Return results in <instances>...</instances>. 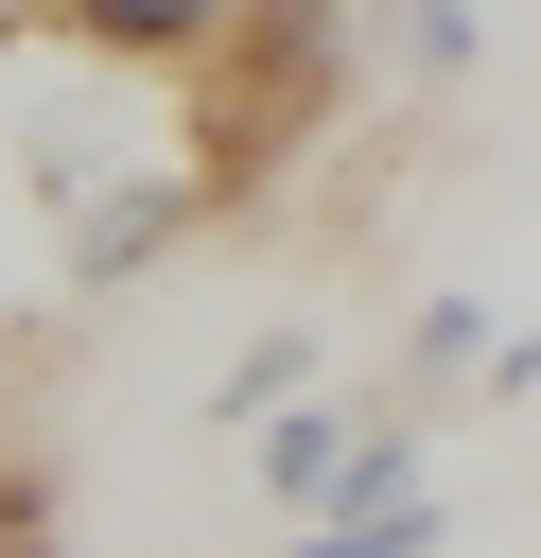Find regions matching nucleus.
Wrapping results in <instances>:
<instances>
[{"label": "nucleus", "instance_id": "1", "mask_svg": "<svg viewBox=\"0 0 541 558\" xmlns=\"http://www.w3.org/2000/svg\"><path fill=\"white\" fill-rule=\"evenodd\" d=\"M332 105H349V17L332 0H244L175 70V174H192V209H262L297 174V140H332Z\"/></svg>", "mask_w": 541, "mask_h": 558}, {"label": "nucleus", "instance_id": "2", "mask_svg": "<svg viewBox=\"0 0 541 558\" xmlns=\"http://www.w3.org/2000/svg\"><path fill=\"white\" fill-rule=\"evenodd\" d=\"M227 17H244V0H17V35L87 52V70H192Z\"/></svg>", "mask_w": 541, "mask_h": 558}, {"label": "nucleus", "instance_id": "3", "mask_svg": "<svg viewBox=\"0 0 541 558\" xmlns=\"http://www.w3.org/2000/svg\"><path fill=\"white\" fill-rule=\"evenodd\" d=\"M366 418H384V401H297V418L262 436V488H279V506H332V488L366 471Z\"/></svg>", "mask_w": 541, "mask_h": 558}, {"label": "nucleus", "instance_id": "4", "mask_svg": "<svg viewBox=\"0 0 541 558\" xmlns=\"http://www.w3.org/2000/svg\"><path fill=\"white\" fill-rule=\"evenodd\" d=\"M454 541V506L436 488H349V506H314L297 523V558H436Z\"/></svg>", "mask_w": 541, "mask_h": 558}, {"label": "nucleus", "instance_id": "5", "mask_svg": "<svg viewBox=\"0 0 541 558\" xmlns=\"http://www.w3.org/2000/svg\"><path fill=\"white\" fill-rule=\"evenodd\" d=\"M0 558H70V506H52V453H0Z\"/></svg>", "mask_w": 541, "mask_h": 558}, {"label": "nucleus", "instance_id": "6", "mask_svg": "<svg viewBox=\"0 0 541 558\" xmlns=\"http://www.w3.org/2000/svg\"><path fill=\"white\" fill-rule=\"evenodd\" d=\"M384 35H401V70H454V52H471V17H454V0H384Z\"/></svg>", "mask_w": 541, "mask_h": 558}]
</instances>
